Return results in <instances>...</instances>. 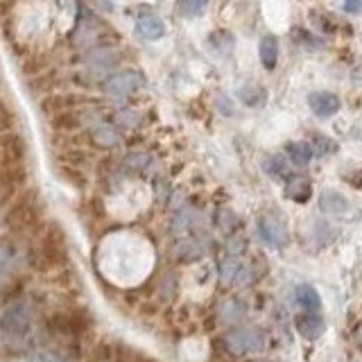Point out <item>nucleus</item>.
I'll return each mask as SVG.
<instances>
[{
	"mask_svg": "<svg viewBox=\"0 0 362 362\" xmlns=\"http://www.w3.org/2000/svg\"><path fill=\"white\" fill-rule=\"evenodd\" d=\"M286 195L290 199H295V202L304 204V202H308V199H310V183H308L306 179H302V177H295V179L288 181Z\"/></svg>",
	"mask_w": 362,
	"mask_h": 362,
	"instance_id": "dca6fc26",
	"label": "nucleus"
},
{
	"mask_svg": "<svg viewBox=\"0 0 362 362\" xmlns=\"http://www.w3.org/2000/svg\"><path fill=\"white\" fill-rule=\"evenodd\" d=\"M80 317H73V315H57V317H52V328L57 330V333H80L84 328L82 321H77Z\"/></svg>",
	"mask_w": 362,
	"mask_h": 362,
	"instance_id": "f3484780",
	"label": "nucleus"
},
{
	"mask_svg": "<svg viewBox=\"0 0 362 362\" xmlns=\"http://www.w3.org/2000/svg\"><path fill=\"white\" fill-rule=\"evenodd\" d=\"M141 84H143L141 73L122 71V73H115L113 77H109V82L104 84V91L115 100H127Z\"/></svg>",
	"mask_w": 362,
	"mask_h": 362,
	"instance_id": "423d86ee",
	"label": "nucleus"
},
{
	"mask_svg": "<svg viewBox=\"0 0 362 362\" xmlns=\"http://www.w3.org/2000/svg\"><path fill=\"white\" fill-rule=\"evenodd\" d=\"M242 313H245V308H242L240 302H227L225 308H222V319H225V321H231V319L240 317Z\"/></svg>",
	"mask_w": 362,
	"mask_h": 362,
	"instance_id": "412c9836",
	"label": "nucleus"
},
{
	"mask_svg": "<svg viewBox=\"0 0 362 362\" xmlns=\"http://www.w3.org/2000/svg\"><path fill=\"white\" fill-rule=\"evenodd\" d=\"M68 260L66 236L57 225H50V229L38 238L34 249V263L38 267H59Z\"/></svg>",
	"mask_w": 362,
	"mask_h": 362,
	"instance_id": "f03ea898",
	"label": "nucleus"
},
{
	"mask_svg": "<svg viewBox=\"0 0 362 362\" xmlns=\"http://www.w3.org/2000/svg\"><path fill=\"white\" fill-rule=\"evenodd\" d=\"M0 326L7 335H25L30 326H32V308L25 302H14L5 308L3 317H0Z\"/></svg>",
	"mask_w": 362,
	"mask_h": 362,
	"instance_id": "20e7f679",
	"label": "nucleus"
},
{
	"mask_svg": "<svg viewBox=\"0 0 362 362\" xmlns=\"http://www.w3.org/2000/svg\"><path fill=\"white\" fill-rule=\"evenodd\" d=\"M202 256H204V249L197 240H181L174 247V258L181 260V263H192V260H199Z\"/></svg>",
	"mask_w": 362,
	"mask_h": 362,
	"instance_id": "4468645a",
	"label": "nucleus"
},
{
	"mask_svg": "<svg viewBox=\"0 0 362 362\" xmlns=\"http://www.w3.org/2000/svg\"><path fill=\"white\" fill-rule=\"evenodd\" d=\"M265 333L258 328L245 326V328H234L225 335V344L231 353L236 356H245V353H258L265 349Z\"/></svg>",
	"mask_w": 362,
	"mask_h": 362,
	"instance_id": "7ed1b4c3",
	"label": "nucleus"
},
{
	"mask_svg": "<svg viewBox=\"0 0 362 362\" xmlns=\"http://www.w3.org/2000/svg\"><path fill=\"white\" fill-rule=\"evenodd\" d=\"M220 276L225 283H242L249 281V267L240 258H227L220 265Z\"/></svg>",
	"mask_w": 362,
	"mask_h": 362,
	"instance_id": "9d476101",
	"label": "nucleus"
},
{
	"mask_svg": "<svg viewBox=\"0 0 362 362\" xmlns=\"http://www.w3.org/2000/svg\"><path fill=\"white\" fill-rule=\"evenodd\" d=\"M353 342H356L358 349H362V324H358L356 330H353Z\"/></svg>",
	"mask_w": 362,
	"mask_h": 362,
	"instance_id": "b1692460",
	"label": "nucleus"
},
{
	"mask_svg": "<svg viewBox=\"0 0 362 362\" xmlns=\"http://www.w3.org/2000/svg\"><path fill=\"white\" fill-rule=\"evenodd\" d=\"M297 330L299 335L306 337V340H317V337L324 335L326 330V321L319 317V315H299L297 317Z\"/></svg>",
	"mask_w": 362,
	"mask_h": 362,
	"instance_id": "6e6552de",
	"label": "nucleus"
},
{
	"mask_svg": "<svg viewBox=\"0 0 362 362\" xmlns=\"http://www.w3.org/2000/svg\"><path fill=\"white\" fill-rule=\"evenodd\" d=\"M295 299H297V304L302 306V308H306L308 313L319 310V306H321L319 292L315 290L313 286H308V283H302V286H297V290H295Z\"/></svg>",
	"mask_w": 362,
	"mask_h": 362,
	"instance_id": "ddd939ff",
	"label": "nucleus"
},
{
	"mask_svg": "<svg viewBox=\"0 0 362 362\" xmlns=\"http://www.w3.org/2000/svg\"><path fill=\"white\" fill-rule=\"evenodd\" d=\"M38 222V209L32 202V197H23L12 206V211L7 213V227L14 234H30Z\"/></svg>",
	"mask_w": 362,
	"mask_h": 362,
	"instance_id": "39448f33",
	"label": "nucleus"
},
{
	"mask_svg": "<svg viewBox=\"0 0 362 362\" xmlns=\"http://www.w3.org/2000/svg\"><path fill=\"white\" fill-rule=\"evenodd\" d=\"M136 34L145 41H157L166 34V23L157 14H143L136 19Z\"/></svg>",
	"mask_w": 362,
	"mask_h": 362,
	"instance_id": "0eeeda50",
	"label": "nucleus"
},
{
	"mask_svg": "<svg viewBox=\"0 0 362 362\" xmlns=\"http://www.w3.org/2000/svg\"><path fill=\"white\" fill-rule=\"evenodd\" d=\"M258 55H260V64H263L267 71H272L276 66V59H279V41H276V36L260 38Z\"/></svg>",
	"mask_w": 362,
	"mask_h": 362,
	"instance_id": "f8f14e48",
	"label": "nucleus"
},
{
	"mask_svg": "<svg viewBox=\"0 0 362 362\" xmlns=\"http://www.w3.org/2000/svg\"><path fill=\"white\" fill-rule=\"evenodd\" d=\"M344 12L360 14L362 12V0H344Z\"/></svg>",
	"mask_w": 362,
	"mask_h": 362,
	"instance_id": "5701e85b",
	"label": "nucleus"
},
{
	"mask_svg": "<svg viewBox=\"0 0 362 362\" xmlns=\"http://www.w3.org/2000/svg\"><path fill=\"white\" fill-rule=\"evenodd\" d=\"M258 234L267 245H272V247H283V245L288 242L286 229L274 220H260L258 222Z\"/></svg>",
	"mask_w": 362,
	"mask_h": 362,
	"instance_id": "9b49d317",
	"label": "nucleus"
},
{
	"mask_svg": "<svg viewBox=\"0 0 362 362\" xmlns=\"http://www.w3.org/2000/svg\"><path fill=\"white\" fill-rule=\"evenodd\" d=\"M267 172L274 177H283L286 174V161H283L281 157H272L267 161Z\"/></svg>",
	"mask_w": 362,
	"mask_h": 362,
	"instance_id": "4be33fe9",
	"label": "nucleus"
},
{
	"mask_svg": "<svg viewBox=\"0 0 362 362\" xmlns=\"http://www.w3.org/2000/svg\"><path fill=\"white\" fill-rule=\"evenodd\" d=\"M321 209L328 213H344L349 209V202H346L342 195H337L335 190H328L321 195Z\"/></svg>",
	"mask_w": 362,
	"mask_h": 362,
	"instance_id": "a211bd4d",
	"label": "nucleus"
},
{
	"mask_svg": "<svg viewBox=\"0 0 362 362\" xmlns=\"http://www.w3.org/2000/svg\"><path fill=\"white\" fill-rule=\"evenodd\" d=\"M209 0H179V14L186 19H195L199 14H204Z\"/></svg>",
	"mask_w": 362,
	"mask_h": 362,
	"instance_id": "aec40b11",
	"label": "nucleus"
},
{
	"mask_svg": "<svg viewBox=\"0 0 362 362\" xmlns=\"http://www.w3.org/2000/svg\"><path fill=\"white\" fill-rule=\"evenodd\" d=\"M23 143L19 136H0V204L7 202L23 179Z\"/></svg>",
	"mask_w": 362,
	"mask_h": 362,
	"instance_id": "f257e3e1",
	"label": "nucleus"
},
{
	"mask_svg": "<svg viewBox=\"0 0 362 362\" xmlns=\"http://www.w3.org/2000/svg\"><path fill=\"white\" fill-rule=\"evenodd\" d=\"M288 157L295 166H308L313 161V148L308 143H302V141H295V143H288Z\"/></svg>",
	"mask_w": 362,
	"mask_h": 362,
	"instance_id": "2eb2a0df",
	"label": "nucleus"
},
{
	"mask_svg": "<svg viewBox=\"0 0 362 362\" xmlns=\"http://www.w3.org/2000/svg\"><path fill=\"white\" fill-rule=\"evenodd\" d=\"M143 362H152V360H143Z\"/></svg>",
	"mask_w": 362,
	"mask_h": 362,
	"instance_id": "393cba45",
	"label": "nucleus"
},
{
	"mask_svg": "<svg viewBox=\"0 0 362 362\" xmlns=\"http://www.w3.org/2000/svg\"><path fill=\"white\" fill-rule=\"evenodd\" d=\"M308 104H310V109L317 113L319 118H328V115L337 113V109H340V100L333 93H310Z\"/></svg>",
	"mask_w": 362,
	"mask_h": 362,
	"instance_id": "1a4fd4ad",
	"label": "nucleus"
},
{
	"mask_svg": "<svg viewBox=\"0 0 362 362\" xmlns=\"http://www.w3.org/2000/svg\"><path fill=\"white\" fill-rule=\"evenodd\" d=\"M93 141L102 148H113V145H118V132L109 125H100L93 129Z\"/></svg>",
	"mask_w": 362,
	"mask_h": 362,
	"instance_id": "6ab92c4d",
	"label": "nucleus"
}]
</instances>
